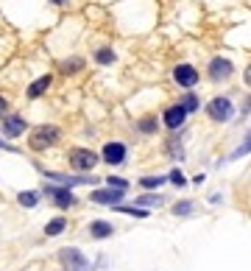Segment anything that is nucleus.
<instances>
[{"mask_svg": "<svg viewBox=\"0 0 251 271\" xmlns=\"http://www.w3.org/2000/svg\"><path fill=\"white\" fill-rule=\"evenodd\" d=\"M56 140H59V129L56 126H39V129H34V132H31L28 145H31L34 151H45V149H51Z\"/></svg>", "mask_w": 251, "mask_h": 271, "instance_id": "obj_1", "label": "nucleus"}, {"mask_svg": "<svg viewBox=\"0 0 251 271\" xmlns=\"http://www.w3.org/2000/svg\"><path fill=\"white\" fill-rule=\"evenodd\" d=\"M70 165H73L76 170H92L95 165H98V154L89 149H73L70 151Z\"/></svg>", "mask_w": 251, "mask_h": 271, "instance_id": "obj_2", "label": "nucleus"}, {"mask_svg": "<svg viewBox=\"0 0 251 271\" xmlns=\"http://www.w3.org/2000/svg\"><path fill=\"white\" fill-rule=\"evenodd\" d=\"M232 109H235V107H232L229 98H215V101L207 107L209 117H212V120H218V123H220V120H229V117H232Z\"/></svg>", "mask_w": 251, "mask_h": 271, "instance_id": "obj_3", "label": "nucleus"}, {"mask_svg": "<svg viewBox=\"0 0 251 271\" xmlns=\"http://www.w3.org/2000/svg\"><path fill=\"white\" fill-rule=\"evenodd\" d=\"M173 79L182 87H195L198 84V70H195L193 64H179V67L173 70Z\"/></svg>", "mask_w": 251, "mask_h": 271, "instance_id": "obj_4", "label": "nucleus"}, {"mask_svg": "<svg viewBox=\"0 0 251 271\" xmlns=\"http://www.w3.org/2000/svg\"><path fill=\"white\" fill-rule=\"evenodd\" d=\"M123 193L126 190H115V187H106V190H92V202H98V204H112V207H117L120 204V199H123Z\"/></svg>", "mask_w": 251, "mask_h": 271, "instance_id": "obj_5", "label": "nucleus"}, {"mask_svg": "<svg viewBox=\"0 0 251 271\" xmlns=\"http://www.w3.org/2000/svg\"><path fill=\"white\" fill-rule=\"evenodd\" d=\"M229 73H232V62H226L223 56H218V59H212V62H209V79H212V81L229 79Z\"/></svg>", "mask_w": 251, "mask_h": 271, "instance_id": "obj_6", "label": "nucleus"}, {"mask_svg": "<svg viewBox=\"0 0 251 271\" xmlns=\"http://www.w3.org/2000/svg\"><path fill=\"white\" fill-rule=\"evenodd\" d=\"M47 196H53V202H56V207H73L76 204V196L67 190V187H45Z\"/></svg>", "mask_w": 251, "mask_h": 271, "instance_id": "obj_7", "label": "nucleus"}, {"mask_svg": "<svg viewBox=\"0 0 251 271\" xmlns=\"http://www.w3.org/2000/svg\"><path fill=\"white\" fill-rule=\"evenodd\" d=\"M104 160L109 165H123L126 160V145L123 143H106L104 145Z\"/></svg>", "mask_w": 251, "mask_h": 271, "instance_id": "obj_8", "label": "nucleus"}, {"mask_svg": "<svg viewBox=\"0 0 251 271\" xmlns=\"http://www.w3.org/2000/svg\"><path fill=\"white\" fill-rule=\"evenodd\" d=\"M3 132L9 134V137H20V134L26 132V117H20V115L3 117Z\"/></svg>", "mask_w": 251, "mask_h": 271, "instance_id": "obj_9", "label": "nucleus"}, {"mask_svg": "<svg viewBox=\"0 0 251 271\" xmlns=\"http://www.w3.org/2000/svg\"><path fill=\"white\" fill-rule=\"evenodd\" d=\"M184 117H187V109H184L182 104H176V107H170L165 112V126L167 129H179L184 123Z\"/></svg>", "mask_w": 251, "mask_h": 271, "instance_id": "obj_10", "label": "nucleus"}, {"mask_svg": "<svg viewBox=\"0 0 251 271\" xmlns=\"http://www.w3.org/2000/svg\"><path fill=\"white\" fill-rule=\"evenodd\" d=\"M59 257H62V260L67 263V266H76L79 271L87 266V257H84L79 249H62V252H59Z\"/></svg>", "mask_w": 251, "mask_h": 271, "instance_id": "obj_11", "label": "nucleus"}, {"mask_svg": "<svg viewBox=\"0 0 251 271\" xmlns=\"http://www.w3.org/2000/svg\"><path fill=\"white\" fill-rule=\"evenodd\" d=\"M47 179H53V182H64V185H92V176H64V174H45Z\"/></svg>", "mask_w": 251, "mask_h": 271, "instance_id": "obj_12", "label": "nucleus"}, {"mask_svg": "<svg viewBox=\"0 0 251 271\" xmlns=\"http://www.w3.org/2000/svg\"><path fill=\"white\" fill-rule=\"evenodd\" d=\"M112 232H115V227H112L109 221H92L89 224V235H92V238H109Z\"/></svg>", "mask_w": 251, "mask_h": 271, "instance_id": "obj_13", "label": "nucleus"}, {"mask_svg": "<svg viewBox=\"0 0 251 271\" xmlns=\"http://www.w3.org/2000/svg\"><path fill=\"white\" fill-rule=\"evenodd\" d=\"M47 87H51V76H42V79H37L31 87H28V98H39Z\"/></svg>", "mask_w": 251, "mask_h": 271, "instance_id": "obj_14", "label": "nucleus"}, {"mask_svg": "<svg viewBox=\"0 0 251 271\" xmlns=\"http://www.w3.org/2000/svg\"><path fill=\"white\" fill-rule=\"evenodd\" d=\"M64 227H67V221H64V218H53V221L45 227V235H51V238H53V235H59Z\"/></svg>", "mask_w": 251, "mask_h": 271, "instance_id": "obj_15", "label": "nucleus"}, {"mask_svg": "<svg viewBox=\"0 0 251 271\" xmlns=\"http://www.w3.org/2000/svg\"><path fill=\"white\" fill-rule=\"evenodd\" d=\"M20 204L22 207H37V202H39V193H31V190H26V193H20Z\"/></svg>", "mask_w": 251, "mask_h": 271, "instance_id": "obj_16", "label": "nucleus"}, {"mask_svg": "<svg viewBox=\"0 0 251 271\" xmlns=\"http://www.w3.org/2000/svg\"><path fill=\"white\" fill-rule=\"evenodd\" d=\"M95 62H101V64L115 62V51H112V48H101L98 54H95Z\"/></svg>", "mask_w": 251, "mask_h": 271, "instance_id": "obj_17", "label": "nucleus"}, {"mask_svg": "<svg viewBox=\"0 0 251 271\" xmlns=\"http://www.w3.org/2000/svg\"><path fill=\"white\" fill-rule=\"evenodd\" d=\"M162 182H165V176H142L140 185H142V187H151V190H154V187H159Z\"/></svg>", "mask_w": 251, "mask_h": 271, "instance_id": "obj_18", "label": "nucleus"}, {"mask_svg": "<svg viewBox=\"0 0 251 271\" xmlns=\"http://www.w3.org/2000/svg\"><path fill=\"white\" fill-rule=\"evenodd\" d=\"M115 210H120V213H126V215H137V218H145L148 215V210H142V207H120V204H117Z\"/></svg>", "mask_w": 251, "mask_h": 271, "instance_id": "obj_19", "label": "nucleus"}, {"mask_svg": "<svg viewBox=\"0 0 251 271\" xmlns=\"http://www.w3.org/2000/svg\"><path fill=\"white\" fill-rule=\"evenodd\" d=\"M106 185L115 187V190H126V187H129V182L120 179V176H109V179H106Z\"/></svg>", "mask_w": 251, "mask_h": 271, "instance_id": "obj_20", "label": "nucleus"}, {"mask_svg": "<svg viewBox=\"0 0 251 271\" xmlns=\"http://www.w3.org/2000/svg\"><path fill=\"white\" fill-rule=\"evenodd\" d=\"M182 107L187 112H195V109H198V98H195V95H184L182 98Z\"/></svg>", "mask_w": 251, "mask_h": 271, "instance_id": "obj_21", "label": "nucleus"}, {"mask_svg": "<svg viewBox=\"0 0 251 271\" xmlns=\"http://www.w3.org/2000/svg\"><path fill=\"white\" fill-rule=\"evenodd\" d=\"M190 210H193V204H190V202H182V204H176V207H173V213H176V215H187Z\"/></svg>", "mask_w": 251, "mask_h": 271, "instance_id": "obj_22", "label": "nucleus"}, {"mask_svg": "<svg viewBox=\"0 0 251 271\" xmlns=\"http://www.w3.org/2000/svg\"><path fill=\"white\" fill-rule=\"evenodd\" d=\"M137 204H162V196H140Z\"/></svg>", "mask_w": 251, "mask_h": 271, "instance_id": "obj_23", "label": "nucleus"}, {"mask_svg": "<svg viewBox=\"0 0 251 271\" xmlns=\"http://www.w3.org/2000/svg\"><path fill=\"white\" fill-rule=\"evenodd\" d=\"M170 182H173V185H179V187H182L187 179H184V174H182V170H173V174H170Z\"/></svg>", "mask_w": 251, "mask_h": 271, "instance_id": "obj_24", "label": "nucleus"}, {"mask_svg": "<svg viewBox=\"0 0 251 271\" xmlns=\"http://www.w3.org/2000/svg\"><path fill=\"white\" fill-rule=\"evenodd\" d=\"M248 151H251V137H248L246 143H243V145H240V149H237V151H235V154H232V157H243V154H248Z\"/></svg>", "mask_w": 251, "mask_h": 271, "instance_id": "obj_25", "label": "nucleus"}, {"mask_svg": "<svg viewBox=\"0 0 251 271\" xmlns=\"http://www.w3.org/2000/svg\"><path fill=\"white\" fill-rule=\"evenodd\" d=\"M140 129L142 132H154V129H157V120H140Z\"/></svg>", "mask_w": 251, "mask_h": 271, "instance_id": "obj_26", "label": "nucleus"}, {"mask_svg": "<svg viewBox=\"0 0 251 271\" xmlns=\"http://www.w3.org/2000/svg\"><path fill=\"white\" fill-rule=\"evenodd\" d=\"M81 67V62H70V64H64V70H79Z\"/></svg>", "mask_w": 251, "mask_h": 271, "instance_id": "obj_27", "label": "nucleus"}, {"mask_svg": "<svg viewBox=\"0 0 251 271\" xmlns=\"http://www.w3.org/2000/svg\"><path fill=\"white\" fill-rule=\"evenodd\" d=\"M0 149H9V151H11V145L6 143V140H0Z\"/></svg>", "mask_w": 251, "mask_h": 271, "instance_id": "obj_28", "label": "nucleus"}, {"mask_svg": "<svg viewBox=\"0 0 251 271\" xmlns=\"http://www.w3.org/2000/svg\"><path fill=\"white\" fill-rule=\"evenodd\" d=\"M3 112H6V101L0 98V115H3Z\"/></svg>", "mask_w": 251, "mask_h": 271, "instance_id": "obj_29", "label": "nucleus"}, {"mask_svg": "<svg viewBox=\"0 0 251 271\" xmlns=\"http://www.w3.org/2000/svg\"><path fill=\"white\" fill-rule=\"evenodd\" d=\"M246 84H251V67H248V73H246Z\"/></svg>", "mask_w": 251, "mask_h": 271, "instance_id": "obj_30", "label": "nucleus"}, {"mask_svg": "<svg viewBox=\"0 0 251 271\" xmlns=\"http://www.w3.org/2000/svg\"><path fill=\"white\" fill-rule=\"evenodd\" d=\"M53 3H67V0H53Z\"/></svg>", "mask_w": 251, "mask_h": 271, "instance_id": "obj_31", "label": "nucleus"}]
</instances>
